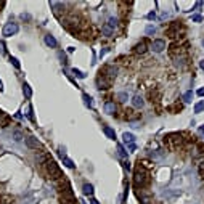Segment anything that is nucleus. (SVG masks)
<instances>
[{"label": "nucleus", "instance_id": "nucleus-21", "mask_svg": "<svg viewBox=\"0 0 204 204\" xmlns=\"http://www.w3.org/2000/svg\"><path fill=\"white\" fill-rule=\"evenodd\" d=\"M82 191H84V195H87V196H92V195H93V185H90V183H85V185H84V188H82Z\"/></svg>", "mask_w": 204, "mask_h": 204}, {"label": "nucleus", "instance_id": "nucleus-23", "mask_svg": "<svg viewBox=\"0 0 204 204\" xmlns=\"http://www.w3.org/2000/svg\"><path fill=\"white\" fill-rule=\"evenodd\" d=\"M117 98H119V101H122V103H126V101L129 100V95H127L126 92H121V93H117Z\"/></svg>", "mask_w": 204, "mask_h": 204}, {"label": "nucleus", "instance_id": "nucleus-27", "mask_svg": "<svg viewBox=\"0 0 204 204\" xmlns=\"http://www.w3.org/2000/svg\"><path fill=\"white\" fill-rule=\"evenodd\" d=\"M201 111H204V101H199L195 106V113H201Z\"/></svg>", "mask_w": 204, "mask_h": 204}, {"label": "nucleus", "instance_id": "nucleus-26", "mask_svg": "<svg viewBox=\"0 0 204 204\" xmlns=\"http://www.w3.org/2000/svg\"><path fill=\"white\" fill-rule=\"evenodd\" d=\"M72 74H74L76 77H79V79H84V77H85V74H84L82 71H79V69H76V67H74V69H72Z\"/></svg>", "mask_w": 204, "mask_h": 204}, {"label": "nucleus", "instance_id": "nucleus-31", "mask_svg": "<svg viewBox=\"0 0 204 204\" xmlns=\"http://www.w3.org/2000/svg\"><path fill=\"white\" fill-rule=\"evenodd\" d=\"M191 19H193L195 23H201V21H202V18H201L199 15H193V18H191Z\"/></svg>", "mask_w": 204, "mask_h": 204}, {"label": "nucleus", "instance_id": "nucleus-35", "mask_svg": "<svg viewBox=\"0 0 204 204\" xmlns=\"http://www.w3.org/2000/svg\"><path fill=\"white\" fill-rule=\"evenodd\" d=\"M198 95H199V97H202V95H204V89H199V90H198Z\"/></svg>", "mask_w": 204, "mask_h": 204}, {"label": "nucleus", "instance_id": "nucleus-18", "mask_svg": "<svg viewBox=\"0 0 204 204\" xmlns=\"http://www.w3.org/2000/svg\"><path fill=\"white\" fill-rule=\"evenodd\" d=\"M140 117V113H133V111H126V119L127 121H137Z\"/></svg>", "mask_w": 204, "mask_h": 204}, {"label": "nucleus", "instance_id": "nucleus-4", "mask_svg": "<svg viewBox=\"0 0 204 204\" xmlns=\"http://www.w3.org/2000/svg\"><path fill=\"white\" fill-rule=\"evenodd\" d=\"M164 142L167 143L169 148H175L177 145L182 143V135L180 133H172V135H167V137L164 138Z\"/></svg>", "mask_w": 204, "mask_h": 204}, {"label": "nucleus", "instance_id": "nucleus-10", "mask_svg": "<svg viewBox=\"0 0 204 204\" xmlns=\"http://www.w3.org/2000/svg\"><path fill=\"white\" fill-rule=\"evenodd\" d=\"M26 145H28L29 148H32V149H42L44 148L42 143H40L37 138H34V137H28V138H26Z\"/></svg>", "mask_w": 204, "mask_h": 204}, {"label": "nucleus", "instance_id": "nucleus-7", "mask_svg": "<svg viewBox=\"0 0 204 204\" xmlns=\"http://www.w3.org/2000/svg\"><path fill=\"white\" fill-rule=\"evenodd\" d=\"M111 82H113V80H110L108 77H105L103 74H100V77L97 79L98 89H110V87H111Z\"/></svg>", "mask_w": 204, "mask_h": 204}, {"label": "nucleus", "instance_id": "nucleus-41", "mask_svg": "<svg viewBox=\"0 0 204 204\" xmlns=\"http://www.w3.org/2000/svg\"><path fill=\"white\" fill-rule=\"evenodd\" d=\"M202 45H204V40H202Z\"/></svg>", "mask_w": 204, "mask_h": 204}, {"label": "nucleus", "instance_id": "nucleus-3", "mask_svg": "<svg viewBox=\"0 0 204 204\" xmlns=\"http://www.w3.org/2000/svg\"><path fill=\"white\" fill-rule=\"evenodd\" d=\"M116 26H117V19H116V18H110V19L105 23L103 28H101V32H103L106 37H111V35L114 34Z\"/></svg>", "mask_w": 204, "mask_h": 204}, {"label": "nucleus", "instance_id": "nucleus-33", "mask_svg": "<svg viewBox=\"0 0 204 204\" xmlns=\"http://www.w3.org/2000/svg\"><path fill=\"white\" fill-rule=\"evenodd\" d=\"M28 117H29L31 121H34V116H32V108H29V110H28Z\"/></svg>", "mask_w": 204, "mask_h": 204}, {"label": "nucleus", "instance_id": "nucleus-40", "mask_svg": "<svg viewBox=\"0 0 204 204\" xmlns=\"http://www.w3.org/2000/svg\"><path fill=\"white\" fill-rule=\"evenodd\" d=\"M0 90H3V85H2V80H0Z\"/></svg>", "mask_w": 204, "mask_h": 204}, {"label": "nucleus", "instance_id": "nucleus-39", "mask_svg": "<svg viewBox=\"0 0 204 204\" xmlns=\"http://www.w3.org/2000/svg\"><path fill=\"white\" fill-rule=\"evenodd\" d=\"M199 132H201V133H204V126H201V127H199Z\"/></svg>", "mask_w": 204, "mask_h": 204}, {"label": "nucleus", "instance_id": "nucleus-20", "mask_svg": "<svg viewBox=\"0 0 204 204\" xmlns=\"http://www.w3.org/2000/svg\"><path fill=\"white\" fill-rule=\"evenodd\" d=\"M61 159H63V162H64V166H66V167H69V169H74V167H76V164H74V162H72L69 158H66L63 153H61Z\"/></svg>", "mask_w": 204, "mask_h": 204}, {"label": "nucleus", "instance_id": "nucleus-24", "mask_svg": "<svg viewBox=\"0 0 204 204\" xmlns=\"http://www.w3.org/2000/svg\"><path fill=\"white\" fill-rule=\"evenodd\" d=\"M82 98H84V103H85V106L92 108V97H89L87 93H84V95H82Z\"/></svg>", "mask_w": 204, "mask_h": 204}, {"label": "nucleus", "instance_id": "nucleus-28", "mask_svg": "<svg viewBox=\"0 0 204 204\" xmlns=\"http://www.w3.org/2000/svg\"><path fill=\"white\" fill-rule=\"evenodd\" d=\"M13 137H15V140H16V142L23 140V132H19V130H15V132H13Z\"/></svg>", "mask_w": 204, "mask_h": 204}, {"label": "nucleus", "instance_id": "nucleus-22", "mask_svg": "<svg viewBox=\"0 0 204 204\" xmlns=\"http://www.w3.org/2000/svg\"><path fill=\"white\" fill-rule=\"evenodd\" d=\"M117 154H119L122 159H126V158H127V151L124 149V146H122V145H117Z\"/></svg>", "mask_w": 204, "mask_h": 204}, {"label": "nucleus", "instance_id": "nucleus-8", "mask_svg": "<svg viewBox=\"0 0 204 204\" xmlns=\"http://www.w3.org/2000/svg\"><path fill=\"white\" fill-rule=\"evenodd\" d=\"M100 74H103L105 77H108L110 80H113L114 77H116V74H117V69L114 66H106L105 69H103V72H100Z\"/></svg>", "mask_w": 204, "mask_h": 204}, {"label": "nucleus", "instance_id": "nucleus-30", "mask_svg": "<svg viewBox=\"0 0 204 204\" xmlns=\"http://www.w3.org/2000/svg\"><path fill=\"white\" fill-rule=\"evenodd\" d=\"M10 61H11V64L15 66L16 69H19V67H21V64H19V61H18L16 58H13V56H11V58H10Z\"/></svg>", "mask_w": 204, "mask_h": 204}, {"label": "nucleus", "instance_id": "nucleus-5", "mask_svg": "<svg viewBox=\"0 0 204 204\" xmlns=\"http://www.w3.org/2000/svg\"><path fill=\"white\" fill-rule=\"evenodd\" d=\"M18 31H19V28H18L16 23H7V24L3 26V35H5V37L15 35Z\"/></svg>", "mask_w": 204, "mask_h": 204}, {"label": "nucleus", "instance_id": "nucleus-13", "mask_svg": "<svg viewBox=\"0 0 204 204\" xmlns=\"http://www.w3.org/2000/svg\"><path fill=\"white\" fill-rule=\"evenodd\" d=\"M122 138H124V143H127V145L135 143V135H133V133H130V132H124V135H122Z\"/></svg>", "mask_w": 204, "mask_h": 204}, {"label": "nucleus", "instance_id": "nucleus-29", "mask_svg": "<svg viewBox=\"0 0 204 204\" xmlns=\"http://www.w3.org/2000/svg\"><path fill=\"white\" fill-rule=\"evenodd\" d=\"M145 32H146L148 35H151V34H154V32H156V29H154V26H146V29H145Z\"/></svg>", "mask_w": 204, "mask_h": 204}, {"label": "nucleus", "instance_id": "nucleus-25", "mask_svg": "<svg viewBox=\"0 0 204 204\" xmlns=\"http://www.w3.org/2000/svg\"><path fill=\"white\" fill-rule=\"evenodd\" d=\"M191 98H193V93H191V92H186V93L183 95V101H185V103H190V101H191Z\"/></svg>", "mask_w": 204, "mask_h": 204}, {"label": "nucleus", "instance_id": "nucleus-16", "mask_svg": "<svg viewBox=\"0 0 204 204\" xmlns=\"http://www.w3.org/2000/svg\"><path fill=\"white\" fill-rule=\"evenodd\" d=\"M10 124V117L3 113V111H0V129L2 127H7Z\"/></svg>", "mask_w": 204, "mask_h": 204}, {"label": "nucleus", "instance_id": "nucleus-1", "mask_svg": "<svg viewBox=\"0 0 204 204\" xmlns=\"http://www.w3.org/2000/svg\"><path fill=\"white\" fill-rule=\"evenodd\" d=\"M148 182H149V174H148L146 167L140 166V162H138V166L133 170V185L137 188H143L148 185Z\"/></svg>", "mask_w": 204, "mask_h": 204}, {"label": "nucleus", "instance_id": "nucleus-34", "mask_svg": "<svg viewBox=\"0 0 204 204\" xmlns=\"http://www.w3.org/2000/svg\"><path fill=\"white\" fill-rule=\"evenodd\" d=\"M127 148L130 149V151H135V143H132V145H127Z\"/></svg>", "mask_w": 204, "mask_h": 204}, {"label": "nucleus", "instance_id": "nucleus-14", "mask_svg": "<svg viewBox=\"0 0 204 204\" xmlns=\"http://www.w3.org/2000/svg\"><path fill=\"white\" fill-rule=\"evenodd\" d=\"M45 44H47L48 47H51V48H55V47L58 45L56 39L53 37V35H50V34H47V35H45Z\"/></svg>", "mask_w": 204, "mask_h": 204}, {"label": "nucleus", "instance_id": "nucleus-32", "mask_svg": "<svg viewBox=\"0 0 204 204\" xmlns=\"http://www.w3.org/2000/svg\"><path fill=\"white\" fill-rule=\"evenodd\" d=\"M154 18H156V13L154 11H149L148 13V19H154Z\"/></svg>", "mask_w": 204, "mask_h": 204}, {"label": "nucleus", "instance_id": "nucleus-36", "mask_svg": "<svg viewBox=\"0 0 204 204\" xmlns=\"http://www.w3.org/2000/svg\"><path fill=\"white\" fill-rule=\"evenodd\" d=\"M90 204H100V202H98L97 199H93V198H92V199H90Z\"/></svg>", "mask_w": 204, "mask_h": 204}, {"label": "nucleus", "instance_id": "nucleus-11", "mask_svg": "<svg viewBox=\"0 0 204 204\" xmlns=\"http://www.w3.org/2000/svg\"><path fill=\"white\" fill-rule=\"evenodd\" d=\"M146 50H148V45H146L145 40H142L140 44H137V45L133 47V51H135V53H140V55H142V53H145Z\"/></svg>", "mask_w": 204, "mask_h": 204}, {"label": "nucleus", "instance_id": "nucleus-17", "mask_svg": "<svg viewBox=\"0 0 204 204\" xmlns=\"http://www.w3.org/2000/svg\"><path fill=\"white\" fill-rule=\"evenodd\" d=\"M132 103H133V106H135V108H142V106L145 105V101H143V98L140 97V95H135L133 100H132Z\"/></svg>", "mask_w": 204, "mask_h": 204}, {"label": "nucleus", "instance_id": "nucleus-37", "mask_svg": "<svg viewBox=\"0 0 204 204\" xmlns=\"http://www.w3.org/2000/svg\"><path fill=\"white\" fill-rule=\"evenodd\" d=\"M199 169H201V170H204V161H202L201 164H199Z\"/></svg>", "mask_w": 204, "mask_h": 204}, {"label": "nucleus", "instance_id": "nucleus-15", "mask_svg": "<svg viewBox=\"0 0 204 204\" xmlns=\"http://www.w3.org/2000/svg\"><path fill=\"white\" fill-rule=\"evenodd\" d=\"M103 132H105V135H106L108 138H111V140L116 138V132H114V129H111L110 126H105V127H103Z\"/></svg>", "mask_w": 204, "mask_h": 204}, {"label": "nucleus", "instance_id": "nucleus-9", "mask_svg": "<svg viewBox=\"0 0 204 204\" xmlns=\"http://www.w3.org/2000/svg\"><path fill=\"white\" fill-rule=\"evenodd\" d=\"M151 48H153V51H156V53H161L162 50L166 48V42H164V40H162V39H156V40H153Z\"/></svg>", "mask_w": 204, "mask_h": 204}, {"label": "nucleus", "instance_id": "nucleus-12", "mask_svg": "<svg viewBox=\"0 0 204 204\" xmlns=\"http://www.w3.org/2000/svg\"><path fill=\"white\" fill-rule=\"evenodd\" d=\"M105 113H106V114H114V113H116V105H114V101H106V103H105Z\"/></svg>", "mask_w": 204, "mask_h": 204}, {"label": "nucleus", "instance_id": "nucleus-38", "mask_svg": "<svg viewBox=\"0 0 204 204\" xmlns=\"http://www.w3.org/2000/svg\"><path fill=\"white\" fill-rule=\"evenodd\" d=\"M199 66H201V69H204V60H202V61L199 63Z\"/></svg>", "mask_w": 204, "mask_h": 204}, {"label": "nucleus", "instance_id": "nucleus-6", "mask_svg": "<svg viewBox=\"0 0 204 204\" xmlns=\"http://www.w3.org/2000/svg\"><path fill=\"white\" fill-rule=\"evenodd\" d=\"M180 23H172L170 26H169V29H167V35L170 37V39H175V37H179V32H180Z\"/></svg>", "mask_w": 204, "mask_h": 204}, {"label": "nucleus", "instance_id": "nucleus-19", "mask_svg": "<svg viewBox=\"0 0 204 204\" xmlns=\"http://www.w3.org/2000/svg\"><path fill=\"white\" fill-rule=\"evenodd\" d=\"M23 93H24L26 98H31L32 97V89H31L29 84H23Z\"/></svg>", "mask_w": 204, "mask_h": 204}, {"label": "nucleus", "instance_id": "nucleus-2", "mask_svg": "<svg viewBox=\"0 0 204 204\" xmlns=\"http://www.w3.org/2000/svg\"><path fill=\"white\" fill-rule=\"evenodd\" d=\"M45 172H47V175L50 177V179H53V180H61L63 179V174H61L58 164L53 159H47L45 161Z\"/></svg>", "mask_w": 204, "mask_h": 204}]
</instances>
